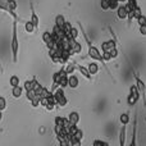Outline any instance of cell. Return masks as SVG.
I'll use <instances>...</instances> for the list:
<instances>
[{"mask_svg": "<svg viewBox=\"0 0 146 146\" xmlns=\"http://www.w3.org/2000/svg\"><path fill=\"white\" fill-rule=\"evenodd\" d=\"M12 54H13V62L17 63L18 60V49H19V42H18V22L17 19L13 21V30H12Z\"/></svg>", "mask_w": 146, "mask_h": 146, "instance_id": "obj_1", "label": "cell"}, {"mask_svg": "<svg viewBox=\"0 0 146 146\" xmlns=\"http://www.w3.org/2000/svg\"><path fill=\"white\" fill-rule=\"evenodd\" d=\"M85 38H86V41H87V44H88V56H90V58H92L94 60H98L99 63H101L106 68V71H108V67H106L105 62H104V59H103V54L99 51L98 48H95V46H94L92 44L88 41V38H87V36H86V35H85Z\"/></svg>", "mask_w": 146, "mask_h": 146, "instance_id": "obj_2", "label": "cell"}, {"mask_svg": "<svg viewBox=\"0 0 146 146\" xmlns=\"http://www.w3.org/2000/svg\"><path fill=\"white\" fill-rule=\"evenodd\" d=\"M139 99H140L139 88H137L136 85H132L131 88H129V95H128V98H127V104H128L129 106H133L135 104L139 101Z\"/></svg>", "mask_w": 146, "mask_h": 146, "instance_id": "obj_3", "label": "cell"}, {"mask_svg": "<svg viewBox=\"0 0 146 146\" xmlns=\"http://www.w3.org/2000/svg\"><path fill=\"white\" fill-rule=\"evenodd\" d=\"M53 95H54V98H55V100H56V104H59L60 106H66L67 105L68 100H67L66 95H64V91H63V88L62 87L60 88L56 87V90L53 91Z\"/></svg>", "mask_w": 146, "mask_h": 146, "instance_id": "obj_4", "label": "cell"}, {"mask_svg": "<svg viewBox=\"0 0 146 146\" xmlns=\"http://www.w3.org/2000/svg\"><path fill=\"white\" fill-rule=\"evenodd\" d=\"M133 76H135V78H136V86H137V88H139V91H140V95L144 96V103H145V105H146V98H145L146 85L144 83V81H142L141 78L139 77V74H137L136 72H133Z\"/></svg>", "mask_w": 146, "mask_h": 146, "instance_id": "obj_5", "label": "cell"}, {"mask_svg": "<svg viewBox=\"0 0 146 146\" xmlns=\"http://www.w3.org/2000/svg\"><path fill=\"white\" fill-rule=\"evenodd\" d=\"M117 14H118L119 19H126L128 17V10H127V8L124 5H122V7L117 8Z\"/></svg>", "mask_w": 146, "mask_h": 146, "instance_id": "obj_6", "label": "cell"}, {"mask_svg": "<svg viewBox=\"0 0 146 146\" xmlns=\"http://www.w3.org/2000/svg\"><path fill=\"white\" fill-rule=\"evenodd\" d=\"M76 69H78L81 74H82L85 78H87L88 81L92 80V74H91V73L88 72V69H87V68H85V67H82V66H76Z\"/></svg>", "mask_w": 146, "mask_h": 146, "instance_id": "obj_7", "label": "cell"}, {"mask_svg": "<svg viewBox=\"0 0 146 146\" xmlns=\"http://www.w3.org/2000/svg\"><path fill=\"white\" fill-rule=\"evenodd\" d=\"M22 92H23V88L21 87L19 85L18 86H13L12 87V96L15 99H19L22 96Z\"/></svg>", "mask_w": 146, "mask_h": 146, "instance_id": "obj_8", "label": "cell"}, {"mask_svg": "<svg viewBox=\"0 0 146 146\" xmlns=\"http://www.w3.org/2000/svg\"><path fill=\"white\" fill-rule=\"evenodd\" d=\"M114 48H115V41L114 40H109L103 42V51H110Z\"/></svg>", "mask_w": 146, "mask_h": 146, "instance_id": "obj_9", "label": "cell"}, {"mask_svg": "<svg viewBox=\"0 0 146 146\" xmlns=\"http://www.w3.org/2000/svg\"><path fill=\"white\" fill-rule=\"evenodd\" d=\"M68 86L71 88H77V86H78V78H77V76H74V74L69 76V77H68Z\"/></svg>", "mask_w": 146, "mask_h": 146, "instance_id": "obj_10", "label": "cell"}, {"mask_svg": "<svg viewBox=\"0 0 146 146\" xmlns=\"http://www.w3.org/2000/svg\"><path fill=\"white\" fill-rule=\"evenodd\" d=\"M119 145L121 146L126 145V124H123L121 132H119Z\"/></svg>", "mask_w": 146, "mask_h": 146, "instance_id": "obj_11", "label": "cell"}, {"mask_svg": "<svg viewBox=\"0 0 146 146\" xmlns=\"http://www.w3.org/2000/svg\"><path fill=\"white\" fill-rule=\"evenodd\" d=\"M31 12H32V14H31V22L35 25L36 30H37V28H38V15L36 14V12H35V9H33L32 4H31Z\"/></svg>", "mask_w": 146, "mask_h": 146, "instance_id": "obj_12", "label": "cell"}, {"mask_svg": "<svg viewBox=\"0 0 146 146\" xmlns=\"http://www.w3.org/2000/svg\"><path fill=\"white\" fill-rule=\"evenodd\" d=\"M68 119L72 124H78V122H80V114H78L77 111H72L68 115Z\"/></svg>", "mask_w": 146, "mask_h": 146, "instance_id": "obj_13", "label": "cell"}, {"mask_svg": "<svg viewBox=\"0 0 146 146\" xmlns=\"http://www.w3.org/2000/svg\"><path fill=\"white\" fill-rule=\"evenodd\" d=\"M87 69H88V72H90L91 74H96V73L99 72V64L95 63V62H92V63L88 64Z\"/></svg>", "mask_w": 146, "mask_h": 146, "instance_id": "obj_14", "label": "cell"}, {"mask_svg": "<svg viewBox=\"0 0 146 146\" xmlns=\"http://www.w3.org/2000/svg\"><path fill=\"white\" fill-rule=\"evenodd\" d=\"M58 85H59V87H62V88H64V87L68 86V76H67V73H64V74L62 76V78L59 80Z\"/></svg>", "mask_w": 146, "mask_h": 146, "instance_id": "obj_15", "label": "cell"}, {"mask_svg": "<svg viewBox=\"0 0 146 146\" xmlns=\"http://www.w3.org/2000/svg\"><path fill=\"white\" fill-rule=\"evenodd\" d=\"M25 30H26V32H28V33H32L33 31L36 30V27H35V25H33L31 21H27V22L25 23Z\"/></svg>", "mask_w": 146, "mask_h": 146, "instance_id": "obj_16", "label": "cell"}, {"mask_svg": "<svg viewBox=\"0 0 146 146\" xmlns=\"http://www.w3.org/2000/svg\"><path fill=\"white\" fill-rule=\"evenodd\" d=\"M8 1L9 0H0V10H4V12H8L9 14H12L9 8H8Z\"/></svg>", "mask_w": 146, "mask_h": 146, "instance_id": "obj_17", "label": "cell"}, {"mask_svg": "<svg viewBox=\"0 0 146 146\" xmlns=\"http://www.w3.org/2000/svg\"><path fill=\"white\" fill-rule=\"evenodd\" d=\"M62 30H63V32L66 33V36H68L69 32H71V30H72V25L69 22H64V25L62 26Z\"/></svg>", "mask_w": 146, "mask_h": 146, "instance_id": "obj_18", "label": "cell"}, {"mask_svg": "<svg viewBox=\"0 0 146 146\" xmlns=\"http://www.w3.org/2000/svg\"><path fill=\"white\" fill-rule=\"evenodd\" d=\"M9 85L10 86H12V87H13V86H18V85H19V77H18V76H12V77H10L9 78Z\"/></svg>", "mask_w": 146, "mask_h": 146, "instance_id": "obj_19", "label": "cell"}, {"mask_svg": "<svg viewBox=\"0 0 146 146\" xmlns=\"http://www.w3.org/2000/svg\"><path fill=\"white\" fill-rule=\"evenodd\" d=\"M119 121H121V123L122 124H128L129 123V115H128V113H123L121 117H119Z\"/></svg>", "mask_w": 146, "mask_h": 146, "instance_id": "obj_20", "label": "cell"}, {"mask_svg": "<svg viewBox=\"0 0 146 146\" xmlns=\"http://www.w3.org/2000/svg\"><path fill=\"white\" fill-rule=\"evenodd\" d=\"M136 126H137V121L135 118V122H133V133H132V141H131V146H135L136 145Z\"/></svg>", "mask_w": 146, "mask_h": 146, "instance_id": "obj_21", "label": "cell"}, {"mask_svg": "<svg viewBox=\"0 0 146 146\" xmlns=\"http://www.w3.org/2000/svg\"><path fill=\"white\" fill-rule=\"evenodd\" d=\"M64 22H66V19H64L63 15H56V18H55V25L58 26V27L62 28V26L64 25Z\"/></svg>", "mask_w": 146, "mask_h": 146, "instance_id": "obj_22", "label": "cell"}, {"mask_svg": "<svg viewBox=\"0 0 146 146\" xmlns=\"http://www.w3.org/2000/svg\"><path fill=\"white\" fill-rule=\"evenodd\" d=\"M42 40L45 44L50 42V41H53V37H51V33L50 32H44L42 33Z\"/></svg>", "mask_w": 146, "mask_h": 146, "instance_id": "obj_23", "label": "cell"}, {"mask_svg": "<svg viewBox=\"0 0 146 146\" xmlns=\"http://www.w3.org/2000/svg\"><path fill=\"white\" fill-rule=\"evenodd\" d=\"M136 19H137V23H139L140 26H141V25H146V17L144 14H140Z\"/></svg>", "mask_w": 146, "mask_h": 146, "instance_id": "obj_24", "label": "cell"}, {"mask_svg": "<svg viewBox=\"0 0 146 146\" xmlns=\"http://www.w3.org/2000/svg\"><path fill=\"white\" fill-rule=\"evenodd\" d=\"M76 66H77V64H69L68 68H66L64 71H66L67 74H72V73L74 72V69H76Z\"/></svg>", "mask_w": 146, "mask_h": 146, "instance_id": "obj_25", "label": "cell"}, {"mask_svg": "<svg viewBox=\"0 0 146 146\" xmlns=\"http://www.w3.org/2000/svg\"><path fill=\"white\" fill-rule=\"evenodd\" d=\"M5 108H7V100L3 96H0V110H5Z\"/></svg>", "mask_w": 146, "mask_h": 146, "instance_id": "obj_26", "label": "cell"}, {"mask_svg": "<svg viewBox=\"0 0 146 146\" xmlns=\"http://www.w3.org/2000/svg\"><path fill=\"white\" fill-rule=\"evenodd\" d=\"M25 88H26V91L33 90V82L32 81H26L25 82Z\"/></svg>", "mask_w": 146, "mask_h": 146, "instance_id": "obj_27", "label": "cell"}, {"mask_svg": "<svg viewBox=\"0 0 146 146\" xmlns=\"http://www.w3.org/2000/svg\"><path fill=\"white\" fill-rule=\"evenodd\" d=\"M26 92H27V99H28V100H33V99H35L36 96H37V95H36V92H35L33 90L26 91Z\"/></svg>", "mask_w": 146, "mask_h": 146, "instance_id": "obj_28", "label": "cell"}, {"mask_svg": "<svg viewBox=\"0 0 146 146\" xmlns=\"http://www.w3.org/2000/svg\"><path fill=\"white\" fill-rule=\"evenodd\" d=\"M100 7H101V9L103 10H108L109 9V1L108 0H101Z\"/></svg>", "mask_w": 146, "mask_h": 146, "instance_id": "obj_29", "label": "cell"}, {"mask_svg": "<svg viewBox=\"0 0 146 146\" xmlns=\"http://www.w3.org/2000/svg\"><path fill=\"white\" fill-rule=\"evenodd\" d=\"M108 53H109V55H110L111 59H114V58H117V56H118V50H117V48L111 49V50L108 51Z\"/></svg>", "mask_w": 146, "mask_h": 146, "instance_id": "obj_30", "label": "cell"}, {"mask_svg": "<svg viewBox=\"0 0 146 146\" xmlns=\"http://www.w3.org/2000/svg\"><path fill=\"white\" fill-rule=\"evenodd\" d=\"M94 146H108V142L105 141H100V140H95V141L92 142Z\"/></svg>", "mask_w": 146, "mask_h": 146, "instance_id": "obj_31", "label": "cell"}, {"mask_svg": "<svg viewBox=\"0 0 146 146\" xmlns=\"http://www.w3.org/2000/svg\"><path fill=\"white\" fill-rule=\"evenodd\" d=\"M63 119L62 117H56L55 118V126L56 127H63Z\"/></svg>", "mask_w": 146, "mask_h": 146, "instance_id": "obj_32", "label": "cell"}, {"mask_svg": "<svg viewBox=\"0 0 146 146\" xmlns=\"http://www.w3.org/2000/svg\"><path fill=\"white\" fill-rule=\"evenodd\" d=\"M139 30H140V33H141V35L146 36V25H141Z\"/></svg>", "mask_w": 146, "mask_h": 146, "instance_id": "obj_33", "label": "cell"}, {"mask_svg": "<svg viewBox=\"0 0 146 146\" xmlns=\"http://www.w3.org/2000/svg\"><path fill=\"white\" fill-rule=\"evenodd\" d=\"M1 119H3V111L0 110V121H1Z\"/></svg>", "mask_w": 146, "mask_h": 146, "instance_id": "obj_34", "label": "cell"}, {"mask_svg": "<svg viewBox=\"0 0 146 146\" xmlns=\"http://www.w3.org/2000/svg\"><path fill=\"white\" fill-rule=\"evenodd\" d=\"M0 69H1V64H0Z\"/></svg>", "mask_w": 146, "mask_h": 146, "instance_id": "obj_35", "label": "cell"}]
</instances>
